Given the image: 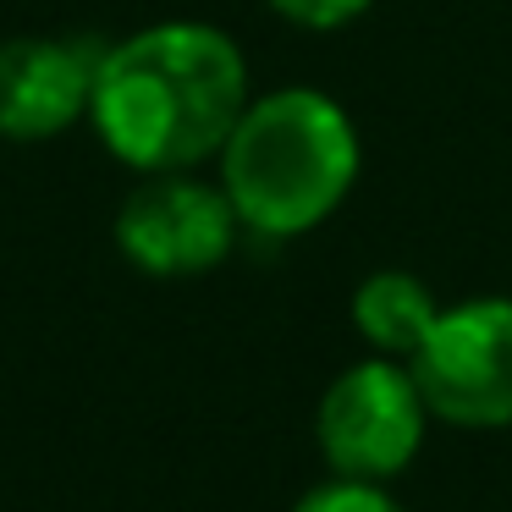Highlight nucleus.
Returning <instances> with one entry per match:
<instances>
[{
	"label": "nucleus",
	"instance_id": "4",
	"mask_svg": "<svg viewBox=\"0 0 512 512\" xmlns=\"http://www.w3.org/2000/svg\"><path fill=\"white\" fill-rule=\"evenodd\" d=\"M430 408L402 358H364L325 386L314 435L342 479H391L419 457Z\"/></svg>",
	"mask_w": 512,
	"mask_h": 512
},
{
	"label": "nucleus",
	"instance_id": "6",
	"mask_svg": "<svg viewBox=\"0 0 512 512\" xmlns=\"http://www.w3.org/2000/svg\"><path fill=\"white\" fill-rule=\"evenodd\" d=\"M105 45L61 34H28L0 45V138L39 144L78 127L94 105Z\"/></svg>",
	"mask_w": 512,
	"mask_h": 512
},
{
	"label": "nucleus",
	"instance_id": "3",
	"mask_svg": "<svg viewBox=\"0 0 512 512\" xmlns=\"http://www.w3.org/2000/svg\"><path fill=\"white\" fill-rule=\"evenodd\" d=\"M408 369L430 419L457 430L512 424V298H468L441 309Z\"/></svg>",
	"mask_w": 512,
	"mask_h": 512
},
{
	"label": "nucleus",
	"instance_id": "5",
	"mask_svg": "<svg viewBox=\"0 0 512 512\" xmlns=\"http://www.w3.org/2000/svg\"><path fill=\"white\" fill-rule=\"evenodd\" d=\"M237 210L221 182L155 171L116 210V248L149 276H204L237 243Z\"/></svg>",
	"mask_w": 512,
	"mask_h": 512
},
{
	"label": "nucleus",
	"instance_id": "7",
	"mask_svg": "<svg viewBox=\"0 0 512 512\" xmlns=\"http://www.w3.org/2000/svg\"><path fill=\"white\" fill-rule=\"evenodd\" d=\"M435 320H441V303H435V292L413 270H375L353 292V325L380 358H402L408 364L424 347Z\"/></svg>",
	"mask_w": 512,
	"mask_h": 512
},
{
	"label": "nucleus",
	"instance_id": "2",
	"mask_svg": "<svg viewBox=\"0 0 512 512\" xmlns=\"http://www.w3.org/2000/svg\"><path fill=\"white\" fill-rule=\"evenodd\" d=\"M221 188L259 237H303L342 210L364 149L358 127L325 89H276L248 100L221 155Z\"/></svg>",
	"mask_w": 512,
	"mask_h": 512
},
{
	"label": "nucleus",
	"instance_id": "8",
	"mask_svg": "<svg viewBox=\"0 0 512 512\" xmlns=\"http://www.w3.org/2000/svg\"><path fill=\"white\" fill-rule=\"evenodd\" d=\"M292 512H408L391 490H380V479H325L309 496H298Z\"/></svg>",
	"mask_w": 512,
	"mask_h": 512
},
{
	"label": "nucleus",
	"instance_id": "9",
	"mask_svg": "<svg viewBox=\"0 0 512 512\" xmlns=\"http://www.w3.org/2000/svg\"><path fill=\"white\" fill-rule=\"evenodd\" d=\"M375 0H270V12L287 17L292 28H314V34H331L347 28L353 17H364Z\"/></svg>",
	"mask_w": 512,
	"mask_h": 512
},
{
	"label": "nucleus",
	"instance_id": "1",
	"mask_svg": "<svg viewBox=\"0 0 512 512\" xmlns=\"http://www.w3.org/2000/svg\"><path fill=\"white\" fill-rule=\"evenodd\" d=\"M248 61L210 23H155L105 45L89 122L122 166L193 171L215 160L248 111Z\"/></svg>",
	"mask_w": 512,
	"mask_h": 512
}]
</instances>
